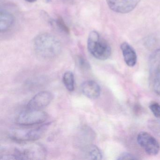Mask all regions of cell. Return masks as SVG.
<instances>
[{
  "label": "cell",
  "mask_w": 160,
  "mask_h": 160,
  "mask_svg": "<svg viewBox=\"0 0 160 160\" xmlns=\"http://www.w3.org/2000/svg\"><path fill=\"white\" fill-rule=\"evenodd\" d=\"M62 81L67 90L71 92L74 90V76L72 72L67 71L64 73L62 77Z\"/></svg>",
  "instance_id": "9a60e30c"
},
{
  "label": "cell",
  "mask_w": 160,
  "mask_h": 160,
  "mask_svg": "<svg viewBox=\"0 0 160 160\" xmlns=\"http://www.w3.org/2000/svg\"><path fill=\"white\" fill-rule=\"evenodd\" d=\"M149 108L156 118H160V104L156 102H152L150 104Z\"/></svg>",
  "instance_id": "ac0fdd59"
},
{
  "label": "cell",
  "mask_w": 160,
  "mask_h": 160,
  "mask_svg": "<svg viewBox=\"0 0 160 160\" xmlns=\"http://www.w3.org/2000/svg\"><path fill=\"white\" fill-rule=\"evenodd\" d=\"M150 72L152 76L160 71V48L154 51L149 59Z\"/></svg>",
  "instance_id": "5bb4252c"
},
{
  "label": "cell",
  "mask_w": 160,
  "mask_h": 160,
  "mask_svg": "<svg viewBox=\"0 0 160 160\" xmlns=\"http://www.w3.org/2000/svg\"><path fill=\"white\" fill-rule=\"evenodd\" d=\"M14 22L13 15L5 10L1 11L0 12V31L5 32L12 26Z\"/></svg>",
  "instance_id": "4fadbf2b"
},
{
  "label": "cell",
  "mask_w": 160,
  "mask_h": 160,
  "mask_svg": "<svg viewBox=\"0 0 160 160\" xmlns=\"http://www.w3.org/2000/svg\"><path fill=\"white\" fill-rule=\"evenodd\" d=\"M153 89L155 93L160 96V71L153 76Z\"/></svg>",
  "instance_id": "e0dca14e"
},
{
  "label": "cell",
  "mask_w": 160,
  "mask_h": 160,
  "mask_svg": "<svg viewBox=\"0 0 160 160\" xmlns=\"http://www.w3.org/2000/svg\"><path fill=\"white\" fill-rule=\"evenodd\" d=\"M48 118V114L41 109H27L16 118L18 125L24 127L36 126L43 123Z\"/></svg>",
  "instance_id": "5b68a950"
},
{
  "label": "cell",
  "mask_w": 160,
  "mask_h": 160,
  "mask_svg": "<svg viewBox=\"0 0 160 160\" xmlns=\"http://www.w3.org/2000/svg\"><path fill=\"white\" fill-rule=\"evenodd\" d=\"M140 0H106L108 5L115 12L125 14L136 8Z\"/></svg>",
  "instance_id": "52a82bcc"
},
{
  "label": "cell",
  "mask_w": 160,
  "mask_h": 160,
  "mask_svg": "<svg viewBox=\"0 0 160 160\" xmlns=\"http://www.w3.org/2000/svg\"><path fill=\"white\" fill-rule=\"evenodd\" d=\"M78 63L82 69H88L90 68V65L88 62L82 57L78 58Z\"/></svg>",
  "instance_id": "44dd1931"
},
{
  "label": "cell",
  "mask_w": 160,
  "mask_h": 160,
  "mask_svg": "<svg viewBox=\"0 0 160 160\" xmlns=\"http://www.w3.org/2000/svg\"><path fill=\"white\" fill-rule=\"evenodd\" d=\"M82 93L86 97L92 100L98 98L101 93V88L99 84L93 80H87L81 86Z\"/></svg>",
  "instance_id": "9c48e42d"
},
{
  "label": "cell",
  "mask_w": 160,
  "mask_h": 160,
  "mask_svg": "<svg viewBox=\"0 0 160 160\" xmlns=\"http://www.w3.org/2000/svg\"><path fill=\"white\" fill-rule=\"evenodd\" d=\"M25 142L13 152L17 160H43L45 158L47 152L43 146L39 143Z\"/></svg>",
  "instance_id": "277c9868"
},
{
  "label": "cell",
  "mask_w": 160,
  "mask_h": 160,
  "mask_svg": "<svg viewBox=\"0 0 160 160\" xmlns=\"http://www.w3.org/2000/svg\"><path fill=\"white\" fill-rule=\"evenodd\" d=\"M33 46L38 56L44 59H51L60 53L61 44L59 40L52 34L42 33L34 40Z\"/></svg>",
  "instance_id": "6da1fadb"
},
{
  "label": "cell",
  "mask_w": 160,
  "mask_h": 160,
  "mask_svg": "<svg viewBox=\"0 0 160 160\" xmlns=\"http://www.w3.org/2000/svg\"><path fill=\"white\" fill-rule=\"evenodd\" d=\"M148 126L152 131L160 137V121L151 120L148 122Z\"/></svg>",
  "instance_id": "2e32d148"
},
{
  "label": "cell",
  "mask_w": 160,
  "mask_h": 160,
  "mask_svg": "<svg viewBox=\"0 0 160 160\" xmlns=\"http://www.w3.org/2000/svg\"><path fill=\"white\" fill-rule=\"evenodd\" d=\"M138 158L131 153L123 152L118 157V160H136Z\"/></svg>",
  "instance_id": "ffe728a7"
},
{
  "label": "cell",
  "mask_w": 160,
  "mask_h": 160,
  "mask_svg": "<svg viewBox=\"0 0 160 160\" xmlns=\"http://www.w3.org/2000/svg\"><path fill=\"white\" fill-rule=\"evenodd\" d=\"M53 95L48 91H43L35 94L28 102L27 109H41L48 106L52 102Z\"/></svg>",
  "instance_id": "ba28073f"
},
{
  "label": "cell",
  "mask_w": 160,
  "mask_h": 160,
  "mask_svg": "<svg viewBox=\"0 0 160 160\" xmlns=\"http://www.w3.org/2000/svg\"><path fill=\"white\" fill-rule=\"evenodd\" d=\"M50 123H44L37 127L15 128L9 133L10 138L18 143L32 142L42 138L47 131Z\"/></svg>",
  "instance_id": "7a4b0ae2"
},
{
  "label": "cell",
  "mask_w": 160,
  "mask_h": 160,
  "mask_svg": "<svg viewBox=\"0 0 160 160\" xmlns=\"http://www.w3.org/2000/svg\"><path fill=\"white\" fill-rule=\"evenodd\" d=\"M87 45L89 53L97 59L106 60L111 56L110 45L95 31L89 34Z\"/></svg>",
  "instance_id": "3957f363"
},
{
  "label": "cell",
  "mask_w": 160,
  "mask_h": 160,
  "mask_svg": "<svg viewBox=\"0 0 160 160\" xmlns=\"http://www.w3.org/2000/svg\"><path fill=\"white\" fill-rule=\"evenodd\" d=\"M56 25L60 30L65 33H69V29L66 24L64 23L63 19L61 17L57 18L56 21Z\"/></svg>",
  "instance_id": "d6986e66"
},
{
  "label": "cell",
  "mask_w": 160,
  "mask_h": 160,
  "mask_svg": "<svg viewBox=\"0 0 160 160\" xmlns=\"http://www.w3.org/2000/svg\"><path fill=\"white\" fill-rule=\"evenodd\" d=\"M121 49L126 64L129 67L134 66L137 61V56L133 48L128 43L123 42L121 45Z\"/></svg>",
  "instance_id": "30bf717a"
},
{
  "label": "cell",
  "mask_w": 160,
  "mask_h": 160,
  "mask_svg": "<svg viewBox=\"0 0 160 160\" xmlns=\"http://www.w3.org/2000/svg\"><path fill=\"white\" fill-rule=\"evenodd\" d=\"M137 140L139 146L149 155H155L159 153L160 150L159 142L148 133L140 132L138 135Z\"/></svg>",
  "instance_id": "8992f818"
},
{
  "label": "cell",
  "mask_w": 160,
  "mask_h": 160,
  "mask_svg": "<svg viewBox=\"0 0 160 160\" xmlns=\"http://www.w3.org/2000/svg\"><path fill=\"white\" fill-rule=\"evenodd\" d=\"M78 136V141L79 142V146L81 148L91 144V142L95 138L94 131L88 126H84L81 128Z\"/></svg>",
  "instance_id": "8fae6325"
},
{
  "label": "cell",
  "mask_w": 160,
  "mask_h": 160,
  "mask_svg": "<svg viewBox=\"0 0 160 160\" xmlns=\"http://www.w3.org/2000/svg\"><path fill=\"white\" fill-rule=\"evenodd\" d=\"M83 157L88 160H101L102 159V153L101 150L95 145L90 144L82 148Z\"/></svg>",
  "instance_id": "7c38bea8"
},
{
  "label": "cell",
  "mask_w": 160,
  "mask_h": 160,
  "mask_svg": "<svg viewBox=\"0 0 160 160\" xmlns=\"http://www.w3.org/2000/svg\"><path fill=\"white\" fill-rule=\"evenodd\" d=\"M25 1L28 2H31V3H32V2H36L37 0H25Z\"/></svg>",
  "instance_id": "7402d4cb"
}]
</instances>
